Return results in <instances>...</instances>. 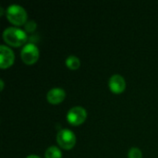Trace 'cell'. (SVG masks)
Returning <instances> with one entry per match:
<instances>
[{"label": "cell", "mask_w": 158, "mask_h": 158, "mask_svg": "<svg viewBox=\"0 0 158 158\" xmlns=\"http://www.w3.org/2000/svg\"><path fill=\"white\" fill-rule=\"evenodd\" d=\"M39 54V48L34 44L28 43L22 47L20 51V57L25 64L32 65L38 60Z\"/></svg>", "instance_id": "obj_4"}, {"label": "cell", "mask_w": 158, "mask_h": 158, "mask_svg": "<svg viewBox=\"0 0 158 158\" xmlns=\"http://www.w3.org/2000/svg\"><path fill=\"white\" fill-rule=\"evenodd\" d=\"M56 142L61 148L70 150L76 144V136L72 131L69 129H62L57 132Z\"/></svg>", "instance_id": "obj_3"}, {"label": "cell", "mask_w": 158, "mask_h": 158, "mask_svg": "<svg viewBox=\"0 0 158 158\" xmlns=\"http://www.w3.org/2000/svg\"><path fill=\"white\" fill-rule=\"evenodd\" d=\"M24 25H25V30L27 31H30V32L33 31L36 29V26H37L34 20H28Z\"/></svg>", "instance_id": "obj_12"}, {"label": "cell", "mask_w": 158, "mask_h": 158, "mask_svg": "<svg viewBox=\"0 0 158 158\" xmlns=\"http://www.w3.org/2000/svg\"><path fill=\"white\" fill-rule=\"evenodd\" d=\"M65 97H66V92L62 88H59V87L52 88L51 90H49L46 95L47 101L52 105L60 104L61 102H63Z\"/></svg>", "instance_id": "obj_8"}, {"label": "cell", "mask_w": 158, "mask_h": 158, "mask_svg": "<svg viewBox=\"0 0 158 158\" xmlns=\"http://www.w3.org/2000/svg\"><path fill=\"white\" fill-rule=\"evenodd\" d=\"M108 86L110 91L114 94H121L126 89L125 79L119 74H114L109 79Z\"/></svg>", "instance_id": "obj_7"}, {"label": "cell", "mask_w": 158, "mask_h": 158, "mask_svg": "<svg viewBox=\"0 0 158 158\" xmlns=\"http://www.w3.org/2000/svg\"><path fill=\"white\" fill-rule=\"evenodd\" d=\"M44 158H62V153L58 147L49 146L44 153Z\"/></svg>", "instance_id": "obj_10"}, {"label": "cell", "mask_w": 158, "mask_h": 158, "mask_svg": "<svg viewBox=\"0 0 158 158\" xmlns=\"http://www.w3.org/2000/svg\"><path fill=\"white\" fill-rule=\"evenodd\" d=\"M66 66L69 69H78L81 66V60L78 56H69L66 58Z\"/></svg>", "instance_id": "obj_9"}, {"label": "cell", "mask_w": 158, "mask_h": 158, "mask_svg": "<svg viewBox=\"0 0 158 158\" xmlns=\"http://www.w3.org/2000/svg\"><path fill=\"white\" fill-rule=\"evenodd\" d=\"M6 19L15 26H20L27 22V12L19 5L12 4L7 6L6 10Z\"/></svg>", "instance_id": "obj_2"}, {"label": "cell", "mask_w": 158, "mask_h": 158, "mask_svg": "<svg viewBox=\"0 0 158 158\" xmlns=\"http://www.w3.org/2000/svg\"><path fill=\"white\" fill-rule=\"evenodd\" d=\"M15 60V55L13 51L6 45L2 44L0 46V68L7 69L11 67Z\"/></svg>", "instance_id": "obj_6"}, {"label": "cell", "mask_w": 158, "mask_h": 158, "mask_svg": "<svg viewBox=\"0 0 158 158\" xmlns=\"http://www.w3.org/2000/svg\"><path fill=\"white\" fill-rule=\"evenodd\" d=\"M129 158H143V153L142 151L137 147H131L128 154Z\"/></svg>", "instance_id": "obj_11"}, {"label": "cell", "mask_w": 158, "mask_h": 158, "mask_svg": "<svg viewBox=\"0 0 158 158\" xmlns=\"http://www.w3.org/2000/svg\"><path fill=\"white\" fill-rule=\"evenodd\" d=\"M0 84H1V91H3V89H4V81L3 80H0Z\"/></svg>", "instance_id": "obj_14"}, {"label": "cell", "mask_w": 158, "mask_h": 158, "mask_svg": "<svg viewBox=\"0 0 158 158\" xmlns=\"http://www.w3.org/2000/svg\"><path fill=\"white\" fill-rule=\"evenodd\" d=\"M3 38L7 44L19 47L26 43L28 37L23 30L17 27H8L3 32Z\"/></svg>", "instance_id": "obj_1"}, {"label": "cell", "mask_w": 158, "mask_h": 158, "mask_svg": "<svg viewBox=\"0 0 158 158\" xmlns=\"http://www.w3.org/2000/svg\"><path fill=\"white\" fill-rule=\"evenodd\" d=\"M26 158H41L38 156H35V155H31V156H28Z\"/></svg>", "instance_id": "obj_13"}, {"label": "cell", "mask_w": 158, "mask_h": 158, "mask_svg": "<svg viewBox=\"0 0 158 158\" xmlns=\"http://www.w3.org/2000/svg\"><path fill=\"white\" fill-rule=\"evenodd\" d=\"M87 118L86 110L81 106H74L70 108L67 114V120L73 126H79L82 124Z\"/></svg>", "instance_id": "obj_5"}]
</instances>
